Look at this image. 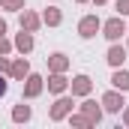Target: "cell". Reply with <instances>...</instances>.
<instances>
[{"instance_id":"5","label":"cell","mask_w":129,"mask_h":129,"mask_svg":"<svg viewBox=\"0 0 129 129\" xmlns=\"http://www.w3.org/2000/svg\"><path fill=\"white\" fill-rule=\"evenodd\" d=\"M42 93V78L39 75H27V84H24V96L33 99V96H39Z\"/></svg>"},{"instance_id":"6","label":"cell","mask_w":129,"mask_h":129,"mask_svg":"<svg viewBox=\"0 0 129 129\" xmlns=\"http://www.w3.org/2000/svg\"><path fill=\"white\" fill-rule=\"evenodd\" d=\"M102 105H105V111H114V114H117V111L123 108V96H120V93H105V96H102Z\"/></svg>"},{"instance_id":"15","label":"cell","mask_w":129,"mask_h":129,"mask_svg":"<svg viewBox=\"0 0 129 129\" xmlns=\"http://www.w3.org/2000/svg\"><path fill=\"white\" fill-rule=\"evenodd\" d=\"M60 18H63V15H60V9H54V6H48V9H45V15H42V21H45V24H51V27H54V24H60Z\"/></svg>"},{"instance_id":"9","label":"cell","mask_w":129,"mask_h":129,"mask_svg":"<svg viewBox=\"0 0 129 129\" xmlns=\"http://www.w3.org/2000/svg\"><path fill=\"white\" fill-rule=\"evenodd\" d=\"M81 108H84V117H87L90 123H99V120H102V111H99V105H96V102H84Z\"/></svg>"},{"instance_id":"20","label":"cell","mask_w":129,"mask_h":129,"mask_svg":"<svg viewBox=\"0 0 129 129\" xmlns=\"http://www.w3.org/2000/svg\"><path fill=\"white\" fill-rule=\"evenodd\" d=\"M72 123H75V126H87L90 120H87V117H72Z\"/></svg>"},{"instance_id":"24","label":"cell","mask_w":129,"mask_h":129,"mask_svg":"<svg viewBox=\"0 0 129 129\" xmlns=\"http://www.w3.org/2000/svg\"><path fill=\"white\" fill-rule=\"evenodd\" d=\"M126 123H129V111H126Z\"/></svg>"},{"instance_id":"16","label":"cell","mask_w":129,"mask_h":129,"mask_svg":"<svg viewBox=\"0 0 129 129\" xmlns=\"http://www.w3.org/2000/svg\"><path fill=\"white\" fill-rule=\"evenodd\" d=\"M12 120H15V123H21V120H30V105H15V111H12Z\"/></svg>"},{"instance_id":"21","label":"cell","mask_w":129,"mask_h":129,"mask_svg":"<svg viewBox=\"0 0 129 129\" xmlns=\"http://www.w3.org/2000/svg\"><path fill=\"white\" fill-rule=\"evenodd\" d=\"M6 90H9V84H6V78L0 75V96H6Z\"/></svg>"},{"instance_id":"26","label":"cell","mask_w":129,"mask_h":129,"mask_svg":"<svg viewBox=\"0 0 129 129\" xmlns=\"http://www.w3.org/2000/svg\"><path fill=\"white\" fill-rule=\"evenodd\" d=\"M96 3H105V0H96Z\"/></svg>"},{"instance_id":"7","label":"cell","mask_w":129,"mask_h":129,"mask_svg":"<svg viewBox=\"0 0 129 129\" xmlns=\"http://www.w3.org/2000/svg\"><path fill=\"white\" fill-rule=\"evenodd\" d=\"M105 60H108L111 66H123V60H126V48H120V45H111Z\"/></svg>"},{"instance_id":"14","label":"cell","mask_w":129,"mask_h":129,"mask_svg":"<svg viewBox=\"0 0 129 129\" xmlns=\"http://www.w3.org/2000/svg\"><path fill=\"white\" fill-rule=\"evenodd\" d=\"M48 66H51L54 72H63L66 66H69V60H66V54H51V57H48Z\"/></svg>"},{"instance_id":"10","label":"cell","mask_w":129,"mask_h":129,"mask_svg":"<svg viewBox=\"0 0 129 129\" xmlns=\"http://www.w3.org/2000/svg\"><path fill=\"white\" fill-rule=\"evenodd\" d=\"M36 27H39V15L24 9V15H21V30H30V33H33Z\"/></svg>"},{"instance_id":"13","label":"cell","mask_w":129,"mask_h":129,"mask_svg":"<svg viewBox=\"0 0 129 129\" xmlns=\"http://www.w3.org/2000/svg\"><path fill=\"white\" fill-rule=\"evenodd\" d=\"M111 84H114L117 90H129V72H123V69H117V72L111 75Z\"/></svg>"},{"instance_id":"11","label":"cell","mask_w":129,"mask_h":129,"mask_svg":"<svg viewBox=\"0 0 129 129\" xmlns=\"http://www.w3.org/2000/svg\"><path fill=\"white\" fill-rule=\"evenodd\" d=\"M48 90H51V93H63L66 90V78L60 75V72H54V75L48 78Z\"/></svg>"},{"instance_id":"19","label":"cell","mask_w":129,"mask_h":129,"mask_svg":"<svg viewBox=\"0 0 129 129\" xmlns=\"http://www.w3.org/2000/svg\"><path fill=\"white\" fill-rule=\"evenodd\" d=\"M9 48H12V45H9V42H6V39L0 36V54H9Z\"/></svg>"},{"instance_id":"12","label":"cell","mask_w":129,"mask_h":129,"mask_svg":"<svg viewBox=\"0 0 129 129\" xmlns=\"http://www.w3.org/2000/svg\"><path fill=\"white\" fill-rule=\"evenodd\" d=\"M9 72H12L15 78H24V75H30V66H27V60H24V57H18L15 63L9 66Z\"/></svg>"},{"instance_id":"22","label":"cell","mask_w":129,"mask_h":129,"mask_svg":"<svg viewBox=\"0 0 129 129\" xmlns=\"http://www.w3.org/2000/svg\"><path fill=\"white\" fill-rule=\"evenodd\" d=\"M0 72H9V60H6L3 54H0Z\"/></svg>"},{"instance_id":"23","label":"cell","mask_w":129,"mask_h":129,"mask_svg":"<svg viewBox=\"0 0 129 129\" xmlns=\"http://www.w3.org/2000/svg\"><path fill=\"white\" fill-rule=\"evenodd\" d=\"M3 33H6V21L0 18V36H3Z\"/></svg>"},{"instance_id":"25","label":"cell","mask_w":129,"mask_h":129,"mask_svg":"<svg viewBox=\"0 0 129 129\" xmlns=\"http://www.w3.org/2000/svg\"><path fill=\"white\" fill-rule=\"evenodd\" d=\"M78 3H87V0H78Z\"/></svg>"},{"instance_id":"17","label":"cell","mask_w":129,"mask_h":129,"mask_svg":"<svg viewBox=\"0 0 129 129\" xmlns=\"http://www.w3.org/2000/svg\"><path fill=\"white\" fill-rule=\"evenodd\" d=\"M0 6L9 12H18V9H24V0H0Z\"/></svg>"},{"instance_id":"4","label":"cell","mask_w":129,"mask_h":129,"mask_svg":"<svg viewBox=\"0 0 129 129\" xmlns=\"http://www.w3.org/2000/svg\"><path fill=\"white\" fill-rule=\"evenodd\" d=\"M90 87H93V84H90L87 75H75V78H72V96H87Z\"/></svg>"},{"instance_id":"8","label":"cell","mask_w":129,"mask_h":129,"mask_svg":"<svg viewBox=\"0 0 129 129\" xmlns=\"http://www.w3.org/2000/svg\"><path fill=\"white\" fill-rule=\"evenodd\" d=\"M15 48L21 51V54H27L33 48V36H30V30H21L18 36H15Z\"/></svg>"},{"instance_id":"18","label":"cell","mask_w":129,"mask_h":129,"mask_svg":"<svg viewBox=\"0 0 129 129\" xmlns=\"http://www.w3.org/2000/svg\"><path fill=\"white\" fill-rule=\"evenodd\" d=\"M117 12L120 15H129V0H117Z\"/></svg>"},{"instance_id":"2","label":"cell","mask_w":129,"mask_h":129,"mask_svg":"<svg viewBox=\"0 0 129 129\" xmlns=\"http://www.w3.org/2000/svg\"><path fill=\"white\" fill-rule=\"evenodd\" d=\"M102 30H105V36H108L111 42H117V39L126 33V24H123V18H111V21L102 24Z\"/></svg>"},{"instance_id":"3","label":"cell","mask_w":129,"mask_h":129,"mask_svg":"<svg viewBox=\"0 0 129 129\" xmlns=\"http://www.w3.org/2000/svg\"><path fill=\"white\" fill-rule=\"evenodd\" d=\"M72 111V99L69 96H60L57 102H54V108H51V120H60V117H66Z\"/></svg>"},{"instance_id":"1","label":"cell","mask_w":129,"mask_h":129,"mask_svg":"<svg viewBox=\"0 0 129 129\" xmlns=\"http://www.w3.org/2000/svg\"><path fill=\"white\" fill-rule=\"evenodd\" d=\"M99 27H102V21H99L96 15H84V18H81V24H78V33H81L84 39H93Z\"/></svg>"}]
</instances>
